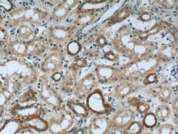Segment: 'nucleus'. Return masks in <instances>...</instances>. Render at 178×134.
<instances>
[{
	"label": "nucleus",
	"mask_w": 178,
	"mask_h": 134,
	"mask_svg": "<svg viewBox=\"0 0 178 134\" xmlns=\"http://www.w3.org/2000/svg\"><path fill=\"white\" fill-rule=\"evenodd\" d=\"M53 4L48 1H36L23 3L21 6L9 12L5 25L12 29L23 23H27L40 28L45 27L50 23V13Z\"/></svg>",
	"instance_id": "obj_1"
},
{
	"label": "nucleus",
	"mask_w": 178,
	"mask_h": 134,
	"mask_svg": "<svg viewBox=\"0 0 178 134\" xmlns=\"http://www.w3.org/2000/svg\"><path fill=\"white\" fill-rule=\"evenodd\" d=\"M35 88L37 101L43 104L50 111H56L65 104L56 85L47 76L40 74Z\"/></svg>",
	"instance_id": "obj_2"
},
{
	"label": "nucleus",
	"mask_w": 178,
	"mask_h": 134,
	"mask_svg": "<svg viewBox=\"0 0 178 134\" xmlns=\"http://www.w3.org/2000/svg\"><path fill=\"white\" fill-rule=\"evenodd\" d=\"M43 118L48 122V132L51 134H64L79 127V119L66 103L56 111L49 112Z\"/></svg>",
	"instance_id": "obj_3"
},
{
	"label": "nucleus",
	"mask_w": 178,
	"mask_h": 134,
	"mask_svg": "<svg viewBox=\"0 0 178 134\" xmlns=\"http://www.w3.org/2000/svg\"><path fill=\"white\" fill-rule=\"evenodd\" d=\"M65 54L60 48L52 46L47 54L38 62L37 67L41 74L48 77L59 72H64Z\"/></svg>",
	"instance_id": "obj_4"
},
{
	"label": "nucleus",
	"mask_w": 178,
	"mask_h": 134,
	"mask_svg": "<svg viewBox=\"0 0 178 134\" xmlns=\"http://www.w3.org/2000/svg\"><path fill=\"white\" fill-rule=\"evenodd\" d=\"M47 37L52 45L61 48L65 47L75 35V30L71 25H50L41 32Z\"/></svg>",
	"instance_id": "obj_5"
},
{
	"label": "nucleus",
	"mask_w": 178,
	"mask_h": 134,
	"mask_svg": "<svg viewBox=\"0 0 178 134\" xmlns=\"http://www.w3.org/2000/svg\"><path fill=\"white\" fill-rule=\"evenodd\" d=\"M50 111L40 102L37 101L25 106L14 103L8 109L10 118L19 122L25 121L35 116L45 117Z\"/></svg>",
	"instance_id": "obj_6"
},
{
	"label": "nucleus",
	"mask_w": 178,
	"mask_h": 134,
	"mask_svg": "<svg viewBox=\"0 0 178 134\" xmlns=\"http://www.w3.org/2000/svg\"><path fill=\"white\" fill-rule=\"evenodd\" d=\"M81 1L77 0H66L59 1L52 6L50 13V25H59L68 20L76 13L77 7Z\"/></svg>",
	"instance_id": "obj_7"
},
{
	"label": "nucleus",
	"mask_w": 178,
	"mask_h": 134,
	"mask_svg": "<svg viewBox=\"0 0 178 134\" xmlns=\"http://www.w3.org/2000/svg\"><path fill=\"white\" fill-rule=\"evenodd\" d=\"M95 75L99 84L103 85L116 84L124 80L123 69L106 64H99L95 67Z\"/></svg>",
	"instance_id": "obj_8"
},
{
	"label": "nucleus",
	"mask_w": 178,
	"mask_h": 134,
	"mask_svg": "<svg viewBox=\"0 0 178 134\" xmlns=\"http://www.w3.org/2000/svg\"><path fill=\"white\" fill-rule=\"evenodd\" d=\"M85 104L89 111L97 116H107L113 111V107L106 102L103 91L97 88L87 97Z\"/></svg>",
	"instance_id": "obj_9"
},
{
	"label": "nucleus",
	"mask_w": 178,
	"mask_h": 134,
	"mask_svg": "<svg viewBox=\"0 0 178 134\" xmlns=\"http://www.w3.org/2000/svg\"><path fill=\"white\" fill-rule=\"evenodd\" d=\"M52 46L47 37L40 33L38 37L27 42L29 53L27 60L32 61V62L37 66Z\"/></svg>",
	"instance_id": "obj_10"
},
{
	"label": "nucleus",
	"mask_w": 178,
	"mask_h": 134,
	"mask_svg": "<svg viewBox=\"0 0 178 134\" xmlns=\"http://www.w3.org/2000/svg\"><path fill=\"white\" fill-rule=\"evenodd\" d=\"M136 114L133 109L126 107L118 108L113 114L111 119V131H122L135 121Z\"/></svg>",
	"instance_id": "obj_11"
},
{
	"label": "nucleus",
	"mask_w": 178,
	"mask_h": 134,
	"mask_svg": "<svg viewBox=\"0 0 178 134\" xmlns=\"http://www.w3.org/2000/svg\"><path fill=\"white\" fill-rule=\"evenodd\" d=\"M99 83L94 72H89L79 77L73 95L77 100L85 101L86 98L93 91L98 88Z\"/></svg>",
	"instance_id": "obj_12"
},
{
	"label": "nucleus",
	"mask_w": 178,
	"mask_h": 134,
	"mask_svg": "<svg viewBox=\"0 0 178 134\" xmlns=\"http://www.w3.org/2000/svg\"><path fill=\"white\" fill-rule=\"evenodd\" d=\"M80 72L73 71L68 68L64 73L61 81L56 85L57 89L62 96L73 95L76 87L77 83L79 79Z\"/></svg>",
	"instance_id": "obj_13"
},
{
	"label": "nucleus",
	"mask_w": 178,
	"mask_h": 134,
	"mask_svg": "<svg viewBox=\"0 0 178 134\" xmlns=\"http://www.w3.org/2000/svg\"><path fill=\"white\" fill-rule=\"evenodd\" d=\"M86 127V134H108L111 131V119L106 116L95 115Z\"/></svg>",
	"instance_id": "obj_14"
},
{
	"label": "nucleus",
	"mask_w": 178,
	"mask_h": 134,
	"mask_svg": "<svg viewBox=\"0 0 178 134\" xmlns=\"http://www.w3.org/2000/svg\"><path fill=\"white\" fill-rule=\"evenodd\" d=\"M146 92L149 96L157 97L161 102L166 104L171 102L174 96L171 86L166 83L153 84L147 89Z\"/></svg>",
	"instance_id": "obj_15"
},
{
	"label": "nucleus",
	"mask_w": 178,
	"mask_h": 134,
	"mask_svg": "<svg viewBox=\"0 0 178 134\" xmlns=\"http://www.w3.org/2000/svg\"><path fill=\"white\" fill-rule=\"evenodd\" d=\"M141 86L138 82L123 80L116 85L113 91V96L115 98L119 100L125 99L139 91Z\"/></svg>",
	"instance_id": "obj_16"
},
{
	"label": "nucleus",
	"mask_w": 178,
	"mask_h": 134,
	"mask_svg": "<svg viewBox=\"0 0 178 134\" xmlns=\"http://www.w3.org/2000/svg\"><path fill=\"white\" fill-rule=\"evenodd\" d=\"M3 52L6 56L28 59L29 53L27 43L23 42L17 39L7 42L3 47Z\"/></svg>",
	"instance_id": "obj_17"
},
{
	"label": "nucleus",
	"mask_w": 178,
	"mask_h": 134,
	"mask_svg": "<svg viewBox=\"0 0 178 134\" xmlns=\"http://www.w3.org/2000/svg\"><path fill=\"white\" fill-rule=\"evenodd\" d=\"M13 31L15 39L25 43L32 41L40 34L39 28L27 23L22 24Z\"/></svg>",
	"instance_id": "obj_18"
},
{
	"label": "nucleus",
	"mask_w": 178,
	"mask_h": 134,
	"mask_svg": "<svg viewBox=\"0 0 178 134\" xmlns=\"http://www.w3.org/2000/svg\"><path fill=\"white\" fill-rule=\"evenodd\" d=\"M99 17V13L76 12L74 19L71 25L75 31L81 30L94 24Z\"/></svg>",
	"instance_id": "obj_19"
},
{
	"label": "nucleus",
	"mask_w": 178,
	"mask_h": 134,
	"mask_svg": "<svg viewBox=\"0 0 178 134\" xmlns=\"http://www.w3.org/2000/svg\"><path fill=\"white\" fill-rule=\"evenodd\" d=\"M22 127L34 130L39 133L48 132V124L45 119L41 116H35L20 122Z\"/></svg>",
	"instance_id": "obj_20"
},
{
	"label": "nucleus",
	"mask_w": 178,
	"mask_h": 134,
	"mask_svg": "<svg viewBox=\"0 0 178 134\" xmlns=\"http://www.w3.org/2000/svg\"><path fill=\"white\" fill-rule=\"evenodd\" d=\"M66 105L77 118L81 120L87 119L90 116L85 103L79 100H68Z\"/></svg>",
	"instance_id": "obj_21"
},
{
	"label": "nucleus",
	"mask_w": 178,
	"mask_h": 134,
	"mask_svg": "<svg viewBox=\"0 0 178 134\" xmlns=\"http://www.w3.org/2000/svg\"><path fill=\"white\" fill-rule=\"evenodd\" d=\"M106 1H85L81 2L76 9V12L100 13L108 5Z\"/></svg>",
	"instance_id": "obj_22"
},
{
	"label": "nucleus",
	"mask_w": 178,
	"mask_h": 134,
	"mask_svg": "<svg viewBox=\"0 0 178 134\" xmlns=\"http://www.w3.org/2000/svg\"><path fill=\"white\" fill-rule=\"evenodd\" d=\"M37 101V94L35 87H25L19 94L15 103L21 106L29 105Z\"/></svg>",
	"instance_id": "obj_23"
},
{
	"label": "nucleus",
	"mask_w": 178,
	"mask_h": 134,
	"mask_svg": "<svg viewBox=\"0 0 178 134\" xmlns=\"http://www.w3.org/2000/svg\"><path fill=\"white\" fill-rule=\"evenodd\" d=\"M154 113L157 119L158 122L165 123L171 118L173 113L169 105L161 103L156 107Z\"/></svg>",
	"instance_id": "obj_24"
},
{
	"label": "nucleus",
	"mask_w": 178,
	"mask_h": 134,
	"mask_svg": "<svg viewBox=\"0 0 178 134\" xmlns=\"http://www.w3.org/2000/svg\"><path fill=\"white\" fill-rule=\"evenodd\" d=\"M83 45L80 41L73 39L65 46L66 53L70 57H76L81 52Z\"/></svg>",
	"instance_id": "obj_25"
},
{
	"label": "nucleus",
	"mask_w": 178,
	"mask_h": 134,
	"mask_svg": "<svg viewBox=\"0 0 178 134\" xmlns=\"http://www.w3.org/2000/svg\"><path fill=\"white\" fill-rule=\"evenodd\" d=\"M131 7L128 5L122 6L110 18L112 23H120L128 17L131 13Z\"/></svg>",
	"instance_id": "obj_26"
},
{
	"label": "nucleus",
	"mask_w": 178,
	"mask_h": 134,
	"mask_svg": "<svg viewBox=\"0 0 178 134\" xmlns=\"http://www.w3.org/2000/svg\"><path fill=\"white\" fill-rule=\"evenodd\" d=\"M158 120L155 114L153 112H149L145 114L142 118V126L148 129H152L157 127L158 124Z\"/></svg>",
	"instance_id": "obj_27"
},
{
	"label": "nucleus",
	"mask_w": 178,
	"mask_h": 134,
	"mask_svg": "<svg viewBox=\"0 0 178 134\" xmlns=\"http://www.w3.org/2000/svg\"><path fill=\"white\" fill-rule=\"evenodd\" d=\"M142 129V122L135 120L122 130V134H140Z\"/></svg>",
	"instance_id": "obj_28"
},
{
	"label": "nucleus",
	"mask_w": 178,
	"mask_h": 134,
	"mask_svg": "<svg viewBox=\"0 0 178 134\" xmlns=\"http://www.w3.org/2000/svg\"><path fill=\"white\" fill-rule=\"evenodd\" d=\"M88 62L86 58L84 57H78L75 59L69 67V68L73 71L80 72L82 69L88 67Z\"/></svg>",
	"instance_id": "obj_29"
},
{
	"label": "nucleus",
	"mask_w": 178,
	"mask_h": 134,
	"mask_svg": "<svg viewBox=\"0 0 178 134\" xmlns=\"http://www.w3.org/2000/svg\"><path fill=\"white\" fill-rule=\"evenodd\" d=\"M158 134H178V127L170 123H163L157 130Z\"/></svg>",
	"instance_id": "obj_30"
},
{
	"label": "nucleus",
	"mask_w": 178,
	"mask_h": 134,
	"mask_svg": "<svg viewBox=\"0 0 178 134\" xmlns=\"http://www.w3.org/2000/svg\"><path fill=\"white\" fill-rule=\"evenodd\" d=\"M158 80V75L155 72H151L145 76L142 80V85L144 86H150L155 84Z\"/></svg>",
	"instance_id": "obj_31"
},
{
	"label": "nucleus",
	"mask_w": 178,
	"mask_h": 134,
	"mask_svg": "<svg viewBox=\"0 0 178 134\" xmlns=\"http://www.w3.org/2000/svg\"><path fill=\"white\" fill-rule=\"evenodd\" d=\"M135 108L138 113L140 114H145L149 112V111L150 110L151 107L150 103L147 101L142 99L136 106Z\"/></svg>",
	"instance_id": "obj_32"
},
{
	"label": "nucleus",
	"mask_w": 178,
	"mask_h": 134,
	"mask_svg": "<svg viewBox=\"0 0 178 134\" xmlns=\"http://www.w3.org/2000/svg\"><path fill=\"white\" fill-rule=\"evenodd\" d=\"M157 4L163 8L167 10H172L176 8L178 4V1L176 0H162L156 1Z\"/></svg>",
	"instance_id": "obj_33"
},
{
	"label": "nucleus",
	"mask_w": 178,
	"mask_h": 134,
	"mask_svg": "<svg viewBox=\"0 0 178 134\" xmlns=\"http://www.w3.org/2000/svg\"><path fill=\"white\" fill-rule=\"evenodd\" d=\"M94 42L97 47L101 49L104 48L108 45V41L106 39V37H105L104 35L100 34L96 35V36L95 37Z\"/></svg>",
	"instance_id": "obj_34"
},
{
	"label": "nucleus",
	"mask_w": 178,
	"mask_h": 134,
	"mask_svg": "<svg viewBox=\"0 0 178 134\" xmlns=\"http://www.w3.org/2000/svg\"><path fill=\"white\" fill-rule=\"evenodd\" d=\"M8 40V34L5 28L0 26V47L6 44Z\"/></svg>",
	"instance_id": "obj_35"
},
{
	"label": "nucleus",
	"mask_w": 178,
	"mask_h": 134,
	"mask_svg": "<svg viewBox=\"0 0 178 134\" xmlns=\"http://www.w3.org/2000/svg\"><path fill=\"white\" fill-rule=\"evenodd\" d=\"M104 57L106 60L115 62L119 60V56L115 53L113 51H109L104 53Z\"/></svg>",
	"instance_id": "obj_36"
},
{
	"label": "nucleus",
	"mask_w": 178,
	"mask_h": 134,
	"mask_svg": "<svg viewBox=\"0 0 178 134\" xmlns=\"http://www.w3.org/2000/svg\"><path fill=\"white\" fill-rule=\"evenodd\" d=\"M0 7L7 12H11L13 9L14 6L11 1H0Z\"/></svg>",
	"instance_id": "obj_37"
},
{
	"label": "nucleus",
	"mask_w": 178,
	"mask_h": 134,
	"mask_svg": "<svg viewBox=\"0 0 178 134\" xmlns=\"http://www.w3.org/2000/svg\"><path fill=\"white\" fill-rule=\"evenodd\" d=\"M139 18L140 21L143 22H149L153 19V15L149 12H144L140 14Z\"/></svg>",
	"instance_id": "obj_38"
},
{
	"label": "nucleus",
	"mask_w": 178,
	"mask_h": 134,
	"mask_svg": "<svg viewBox=\"0 0 178 134\" xmlns=\"http://www.w3.org/2000/svg\"><path fill=\"white\" fill-rule=\"evenodd\" d=\"M141 98L137 96H129L127 98V102L132 107L135 108L137 104L141 101Z\"/></svg>",
	"instance_id": "obj_39"
},
{
	"label": "nucleus",
	"mask_w": 178,
	"mask_h": 134,
	"mask_svg": "<svg viewBox=\"0 0 178 134\" xmlns=\"http://www.w3.org/2000/svg\"><path fill=\"white\" fill-rule=\"evenodd\" d=\"M34 130L27 128V127H21L15 134H40Z\"/></svg>",
	"instance_id": "obj_40"
},
{
	"label": "nucleus",
	"mask_w": 178,
	"mask_h": 134,
	"mask_svg": "<svg viewBox=\"0 0 178 134\" xmlns=\"http://www.w3.org/2000/svg\"><path fill=\"white\" fill-rule=\"evenodd\" d=\"M142 134H155V133H153L152 132H145L144 133H142Z\"/></svg>",
	"instance_id": "obj_41"
}]
</instances>
